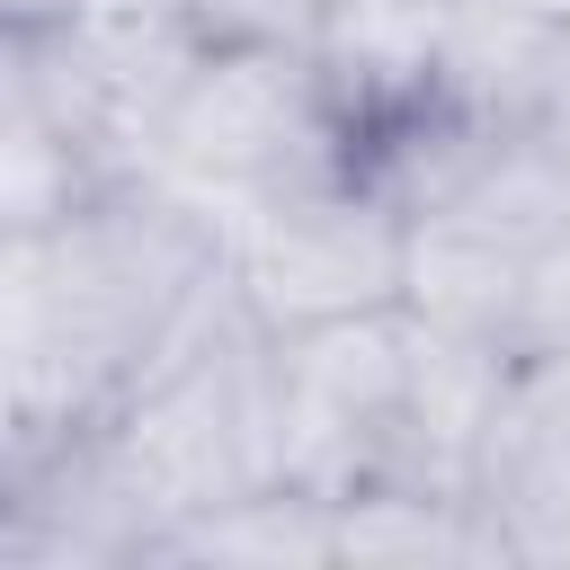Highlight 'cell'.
I'll return each instance as SVG.
<instances>
[{
  "instance_id": "obj_6",
  "label": "cell",
  "mask_w": 570,
  "mask_h": 570,
  "mask_svg": "<svg viewBox=\"0 0 570 570\" xmlns=\"http://www.w3.org/2000/svg\"><path fill=\"white\" fill-rule=\"evenodd\" d=\"M481 499L517 561H570V338L517 347L481 454Z\"/></svg>"
},
{
  "instance_id": "obj_3",
  "label": "cell",
  "mask_w": 570,
  "mask_h": 570,
  "mask_svg": "<svg viewBox=\"0 0 570 570\" xmlns=\"http://www.w3.org/2000/svg\"><path fill=\"white\" fill-rule=\"evenodd\" d=\"M338 160H347V134L312 45H196V62L178 71L142 142V169L187 187L214 214H240Z\"/></svg>"
},
{
  "instance_id": "obj_1",
  "label": "cell",
  "mask_w": 570,
  "mask_h": 570,
  "mask_svg": "<svg viewBox=\"0 0 570 570\" xmlns=\"http://www.w3.org/2000/svg\"><path fill=\"white\" fill-rule=\"evenodd\" d=\"M223 294V214L134 169L53 232L0 240V472L89 436Z\"/></svg>"
},
{
  "instance_id": "obj_8",
  "label": "cell",
  "mask_w": 570,
  "mask_h": 570,
  "mask_svg": "<svg viewBox=\"0 0 570 570\" xmlns=\"http://www.w3.org/2000/svg\"><path fill=\"white\" fill-rule=\"evenodd\" d=\"M338 561H356V570H463V561H490L499 570L517 552H508L481 490L383 472V481H356L338 499Z\"/></svg>"
},
{
  "instance_id": "obj_13",
  "label": "cell",
  "mask_w": 570,
  "mask_h": 570,
  "mask_svg": "<svg viewBox=\"0 0 570 570\" xmlns=\"http://www.w3.org/2000/svg\"><path fill=\"white\" fill-rule=\"evenodd\" d=\"M561 151H570V27H561V45H552V80H543V116H534Z\"/></svg>"
},
{
  "instance_id": "obj_11",
  "label": "cell",
  "mask_w": 570,
  "mask_h": 570,
  "mask_svg": "<svg viewBox=\"0 0 570 570\" xmlns=\"http://www.w3.org/2000/svg\"><path fill=\"white\" fill-rule=\"evenodd\" d=\"M330 0H187V27L205 45H312Z\"/></svg>"
},
{
  "instance_id": "obj_4",
  "label": "cell",
  "mask_w": 570,
  "mask_h": 570,
  "mask_svg": "<svg viewBox=\"0 0 570 570\" xmlns=\"http://www.w3.org/2000/svg\"><path fill=\"white\" fill-rule=\"evenodd\" d=\"M223 285L267 330H330L356 312H401L410 294V205L365 169L294 178L240 214H223Z\"/></svg>"
},
{
  "instance_id": "obj_10",
  "label": "cell",
  "mask_w": 570,
  "mask_h": 570,
  "mask_svg": "<svg viewBox=\"0 0 570 570\" xmlns=\"http://www.w3.org/2000/svg\"><path fill=\"white\" fill-rule=\"evenodd\" d=\"M151 561H214V570H330L338 561V499L303 481L240 490L151 543Z\"/></svg>"
},
{
  "instance_id": "obj_9",
  "label": "cell",
  "mask_w": 570,
  "mask_h": 570,
  "mask_svg": "<svg viewBox=\"0 0 570 570\" xmlns=\"http://www.w3.org/2000/svg\"><path fill=\"white\" fill-rule=\"evenodd\" d=\"M116 178H134V160L107 151L80 116L0 89V240H9V232H53V223H71V214H80L89 196H107Z\"/></svg>"
},
{
  "instance_id": "obj_12",
  "label": "cell",
  "mask_w": 570,
  "mask_h": 570,
  "mask_svg": "<svg viewBox=\"0 0 570 570\" xmlns=\"http://www.w3.org/2000/svg\"><path fill=\"white\" fill-rule=\"evenodd\" d=\"M543 338H570V232L534 258L525 276V321H517V347H543Z\"/></svg>"
},
{
  "instance_id": "obj_5",
  "label": "cell",
  "mask_w": 570,
  "mask_h": 570,
  "mask_svg": "<svg viewBox=\"0 0 570 570\" xmlns=\"http://www.w3.org/2000/svg\"><path fill=\"white\" fill-rule=\"evenodd\" d=\"M410 347H419L410 312H356V321H330V330L267 338L285 481L347 499L356 481H374L392 463L401 410H410Z\"/></svg>"
},
{
  "instance_id": "obj_15",
  "label": "cell",
  "mask_w": 570,
  "mask_h": 570,
  "mask_svg": "<svg viewBox=\"0 0 570 570\" xmlns=\"http://www.w3.org/2000/svg\"><path fill=\"white\" fill-rule=\"evenodd\" d=\"M525 9H543V18H561V27H570V0H525Z\"/></svg>"
},
{
  "instance_id": "obj_2",
  "label": "cell",
  "mask_w": 570,
  "mask_h": 570,
  "mask_svg": "<svg viewBox=\"0 0 570 570\" xmlns=\"http://www.w3.org/2000/svg\"><path fill=\"white\" fill-rule=\"evenodd\" d=\"M98 445L125 481V499L142 508L151 543L240 490L285 481V445H276V365H267V330L232 303V285L178 330V347L98 419ZM151 570V561H142Z\"/></svg>"
},
{
  "instance_id": "obj_14",
  "label": "cell",
  "mask_w": 570,
  "mask_h": 570,
  "mask_svg": "<svg viewBox=\"0 0 570 570\" xmlns=\"http://www.w3.org/2000/svg\"><path fill=\"white\" fill-rule=\"evenodd\" d=\"M80 0H0V27H71Z\"/></svg>"
},
{
  "instance_id": "obj_7",
  "label": "cell",
  "mask_w": 570,
  "mask_h": 570,
  "mask_svg": "<svg viewBox=\"0 0 570 570\" xmlns=\"http://www.w3.org/2000/svg\"><path fill=\"white\" fill-rule=\"evenodd\" d=\"M552 45H561V18H543L525 0H445L436 107H454L481 134H525L543 116Z\"/></svg>"
}]
</instances>
